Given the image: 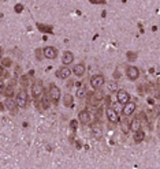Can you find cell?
Segmentation results:
<instances>
[{
    "mask_svg": "<svg viewBox=\"0 0 160 169\" xmlns=\"http://www.w3.org/2000/svg\"><path fill=\"white\" fill-rule=\"evenodd\" d=\"M15 104L16 106H19V108H25L27 105V91L26 90H19L16 93V100H15Z\"/></svg>",
    "mask_w": 160,
    "mask_h": 169,
    "instance_id": "cell-1",
    "label": "cell"
},
{
    "mask_svg": "<svg viewBox=\"0 0 160 169\" xmlns=\"http://www.w3.org/2000/svg\"><path fill=\"white\" fill-rule=\"evenodd\" d=\"M49 100L54 104H58L59 100H60V89L54 83H51L49 86Z\"/></svg>",
    "mask_w": 160,
    "mask_h": 169,
    "instance_id": "cell-2",
    "label": "cell"
},
{
    "mask_svg": "<svg viewBox=\"0 0 160 169\" xmlns=\"http://www.w3.org/2000/svg\"><path fill=\"white\" fill-rule=\"evenodd\" d=\"M104 83H106V79H104L103 75H93V77L90 78V86H92L95 90H99Z\"/></svg>",
    "mask_w": 160,
    "mask_h": 169,
    "instance_id": "cell-3",
    "label": "cell"
},
{
    "mask_svg": "<svg viewBox=\"0 0 160 169\" xmlns=\"http://www.w3.org/2000/svg\"><path fill=\"white\" fill-rule=\"evenodd\" d=\"M116 101L119 102L120 105H126L129 101H130V94L126 90H119L116 94Z\"/></svg>",
    "mask_w": 160,
    "mask_h": 169,
    "instance_id": "cell-4",
    "label": "cell"
},
{
    "mask_svg": "<svg viewBox=\"0 0 160 169\" xmlns=\"http://www.w3.org/2000/svg\"><path fill=\"white\" fill-rule=\"evenodd\" d=\"M126 75L130 81H135V79L140 77V70H138L135 65H130V67L126 70Z\"/></svg>",
    "mask_w": 160,
    "mask_h": 169,
    "instance_id": "cell-5",
    "label": "cell"
},
{
    "mask_svg": "<svg viewBox=\"0 0 160 169\" xmlns=\"http://www.w3.org/2000/svg\"><path fill=\"white\" fill-rule=\"evenodd\" d=\"M78 120L79 123L82 124V126H86V124L90 123V120H92V117H90V113L88 111H81L78 115Z\"/></svg>",
    "mask_w": 160,
    "mask_h": 169,
    "instance_id": "cell-6",
    "label": "cell"
},
{
    "mask_svg": "<svg viewBox=\"0 0 160 169\" xmlns=\"http://www.w3.org/2000/svg\"><path fill=\"white\" fill-rule=\"evenodd\" d=\"M107 117H108V120L111 123H118L119 122V115H118V112L115 111L114 108H107Z\"/></svg>",
    "mask_w": 160,
    "mask_h": 169,
    "instance_id": "cell-7",
    "label": "cell"
},
{
    "mask_svg": "<svg viewBox=\"0 0 160 169\" xmlns=\"http://www.w3.org/2000/svg\"><path fill=\"white\" fill-rule=\"evenodd\" d=\"M43 91H44V89H43V85L41 83H34L32 86V96L36 100H39L41 96H43Z\"/></svg>",
    "mask_w": 160,
    "mask_h": 169,
    "instance_id": "cell-8",
    "label": "cell"
},
{
    "mask_svg": "<svg viewBox=\"0 0 160 169\" xmlns=\"http://www.w3.org/2000/svg\"><path fill=\"white\" fill-rule=\"evenodd\" d=\"M44 56L47 57V59H56V56H58V51L55 49L54 47H45L44 48Z\"/></svg>",
    "mask_w": 160,
    "mask_h": 169,
    "instance_id": "cell-9",
    "label": "cell"
},
{
    "mask_svg": "<svg viewBox=\"0 0 160 169\" xmlns=\"http://www.w3.org/2000/svg\"><path fill=\"white\" fill-rule=\"evenodd\" d=\"M135 108H137V106H135L134 102L129 101L126 105H123V111H122V112H123L125 116H130V115H133V113H134Z\"/></svg>",
    "mask_w": 160,
    "mask_h": 169,
    "instance_id": "cell-10",
    "label": "cell"
},
{
    "mask_svg": "<svg viewBox=\"0 0 160 169\" xmlns=\"http://www.w3.org/2000/svg\"><path fill=\"white\" fill-rule=\"evenodd\" d=\"M70 75H71V70L68 67H62L60 70L56 72V77L60 79H67Z\"/></svg>",
    "mask_w": 160,
    "mask_h": 169,
    "instance_id": "cell-11",
    "label": "cell"
},
{
    "mask_svg": "<svg viewBox=\"0 0 160 169\" xmlns=\"http://www.w3.org/2000/svg\"><path fill=\"white\" fill-rule=\"evenodd\" d=\"M73 61H74V55H73L70 51H66L63 53V56H62V63L68 65V64H71Z\"/></svg>",
    "mask_w": 160,
    "mask_h": 169,
    "instance_id": "cell-12",
    "label": "cell"
},
{
    "mask_svg": "<svg viewBox=\"0 0 160 169\" xmlns=\"http://www.w3.org/2000/svg\"><path fill=\"white\" fill-rule=\"evenodd\" d=\"M4 106L8 111H15V108H16V104H15V100H12V98H6V101H4Z\"/></svg>",
    "mask_w": 160,
    "mask_h": 169,
    "instance_id": "cell-13",
    "label": "cell"
},
{
    "mask_svg": "<svg viewBox=\"0 0 160 169\" xmlns=\"http://www.w3.org/2000/svg\"><path fill=\"white\" fill-rule=\"evenodd\" d=\"M130 130L133 131V132H137V131L141 130V122H140V119H134L133 122L130 123Z\"/></svg>",
    "mask_w": 160,
    "mask_h": 169,
    "instance_id": "cell-14",
    "label": "cell"
},
{
    "mask_svg": "<svg viewBox=\"0 0 160 169\" xmlns=\"http://www.w3.org/2000/svg\"><path fill=\"white\" fill-rule=\"evenodd\" d=\"M63 104H64V106H67V108L73 106V104H74V98H73L71 94H64L63 96Z\"/></svg>",
    "mask_w": 160,
    "mask_h": 169,
    "instance_id": "cell-15",
    "label": "cell"
},
{
    "mask_svg": "<svg viewBox=\"0 0 160 169\" xmlns=\"http://www.w3.org/2000/svg\"><path fill=\"white\" fill-rule=\"evenodd\" d=\"M74 74L77 75V77H82L83 74H85V65L83 64H77V65H74Z\"/></svg>",
    "mask_w": 160,
    "mask_h": 169,
    "instance_id": "cell-16",
    "label": "cell"
},
{
    "mask_svg": "<svg viewBox=\"0 0 160 169\" xmlns=\"http://www.w3.org/2000/svg\"><path fill=\"white\" fill-rule=\"evenodd\" d=\"M144 138H145V134H144V131H137V132H134V142L135 143H140L144 140Z\"/></svg>",
    "mask_w": 160,
    "mask_h": 169,
    "instance_id": "cell-17",
    "label": "cell"
},
{
    "mask_svg": "<svg viewBox=\"0 0 160 169\" xmlns=\"http://www.w3.org/2000/svg\"><path fill=\"white\" fill-rule=\"evenodd\" d=\"M107 89H108L110 93H115V91H118V83L114 81L107 82Z\"/></svg>",
    "mask_w": 160,
    "mask_h": 169,
    "instance_id": "cell-18",
    "label": "cell"
},
{
    "mask_svg": "<svg viewBox=\"0 0 160 169\" xmlns=\"http://www.w3.org/2000/svg\"><path fill=\"white\" fill-rule=\"evenodd\" d=\"M75 96H77V98H85V96H86V89L85 87H83V86H82V87H78L77 89V93H75Z\"/></svg>",
    "mask_w": 160,
    "mask_h": 169,
    "instance_id": "cell-19",
    "label": "cell"
},
{
    "mask_svg": "<svg viewBox=\"0 0 160 169\" xmlns=\"http://www.w3.org/2000/svg\"><path fill=\"white\" fill-rule=\"evenodd\" d=\"M129 127H130V126H129V123H126V122L122 123V131H123V132H127V131H129Z\"/></svg>",
    "mask_w": 160,
    "mask_h": 169,
    "instance_id": "cell-20",
    "label": "cell"
},
{
    "mask_svg": "<svg viewBox=\"0 0 160 169\" xmlns=\"http://www.w3.org/2000/svg\"><path fill=\"white\" fill-rule=\"evenodd\" d=\"M43 102H44V106L47 108L48 104H49V101H48V98H43Z\"/></svg>",
    "mask_w": 160,
    "mask_h": 169,
    "instance_id": "cell-21",
    "label": "cell"
},
{
    "mask_svg": "<svg viewBox=\"0 0 160 169\" xmlns=\"http://www.w3.org/2000/svg\"><path fill=\"white\" fill-rule=\"evenodd\" d=\"M3 89H4V85H3V83H2V82H0V93H2V91H3Z\"/></svg>",
    "mask_w": 160,
    "mask_h": 169,
    "instance_id": "cell-22",
    "label": "cell"
}]
</instances>
